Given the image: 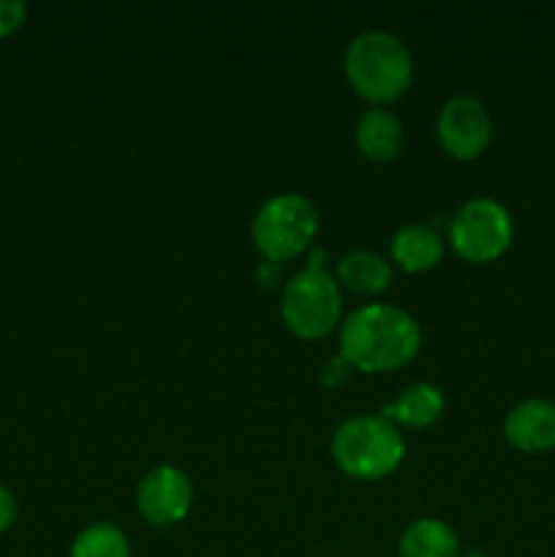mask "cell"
<instances>
[{"label": "cell", "mask_w": 555, "mask_h": 557, "mask_svg": "<svg viewBox=\"0 0 555 557\" xmlns=\"http://www.w3.org/2000/svg\"><path fill=\"white\" fill-rule=\"evenodd\" d=\"M335 281L354 294L373 297L390 288L392 267L384 256L373 250H351L335 267Z\"/></svg>", "instance_id": "4fadbf2b"}, {"label": "cell", "mask_w": 555, "mask_h": 557, "mask_svg": "<svg viewBox=\"0 0 555 557\" xmlns=\"http://www.w3.org/2000/svg\"><path fill=\"white\" fill-rule=\"evenodd\" d=\"M446 400L444 392L433 384H411L397 395L395 403L381 408V417L386 422H392L397 428H408V430H424L430 424H435L444 413Z\"/></svg>", "instance_id": "8fae6325"}, {"label": "cell", "mask_w": 555, "mask_h": 557, "mask_svg": "<svg viewBox=\"0 0 555 557\" xmlns=\"http://www.w3.org/2000/svg\"><path fill=\"white\" fill-rule=\"evenodd\" d=\"M71 557H131L128 536L112 522H96L74 539Z\"/></svg>", "instance_id": "9a60e30c"}, {"label": "cell", "mask_w": 555, "mask_h": 557, "mask_svg": "<svg viewBox=\"0 0 555 557\" xmlns=\"http://www.w3.org/2000/svg\"><path fill=\"white\" fill-rule=\"evenodd\" d=\"M460 557H488V555L479 553V549H471V553H466V555H460Z\"/></svg>", "instance_id": "ffe728a7"}, {"label": "cell", "mask_w": 555, "mask_h": 557, "mask_svg": "<svg viewBox=\"0 0 555 557\" xmlns=\"http://www.w3.org/2000/svg\"><path fill=\"white\" fill-rule=\"evenodd\" d=\"M348 85L373 107L395 103L411 87L414 58L406 44L386 30H365L343 54Z\"/></svg>", "instance_id": "7a4b0ae2"}, {"label": "cell", "mask_w": 555, "mask_h": 557, "mask_svg": "<svg viewBox=\"0 0 555 557\" xmlns=\"http://www.w3.org/2000/svg\"><path fill=\"white\" fill-rule=\"evenodd\" d=\"M422 346V330L408 310L370 302L341 326V357L359 373H392L411 362Z\"/></svg>", "instance_id": "6da1fadb"}, {"label": "cell", "mask_w": 555, "mask_h": 557, "mask_svg": "<svg viewBox=\"0 0 555 557\" xmlns=\"http://www.w3.org/2000/svg\"><path fill=\"white\" fill-rule=\"evenodd\" d=\"M136 506L152 528H172L183 522L194 506L188 473L174 466H156L136 487Z\"/></svg>", "instance_id": "ba28073f"}, {"label": "cell", "mask_w": 555, "mask_h": 557, "mask_svg": "<svg viewBox=\"0 0 555 557\" xmlns=\"http://www.w3.org/2000/svg\"><path fill=\"white\" fill-rule=\"evenodd\" d=\"M324 250H313L308 267L283 286L281 315L288 332L303 341L326 337L343 315L341 283L324 270Z\"/></svg>", "instance_id": "277c9868"}, {"label": "cell", "mask_w": 555, "mask_h": 557, "mask_svg": "<svg viewBox=\"0 0 555 557\" xmlns=\"http://www.w3.org/2000/svg\"><path fill=\"white\" fill-rule=\"evenodd\" d=\"M406 457L400 430L384 417H351L335 430L332 460L346 476L379 482L392 476Z\"/></svg>", "instance_id": "3957f363"}, {"label": "cell", "mask_w": 555, "mask_h": 557, "mask_svg": "<svg viewBox=\"0 0 555 557\" xmlns=\"http://www.w3.org/2000/svg\"><path fill=\"white\" fill-rule=\"evenodd\" d=\"M444 256V239L439 237V232L422 223H411V226H403L400 232L392 237V261L400 267L403 272H428Z\"/></svg>", "instance_id": "7c38bea8"}, {"label": "cell", "mask_w": 555, "mask_h": 557, "mask_svg": "<svg viewBox=\"0 0 555 557\" xmlns=\"http://www.w3.org/2000/svg\"><path fill=\"white\" fill-rule=\"evenodd\" d=\"M435 134L446 156L455 161H473L488 150L493 123L482 101L471 96H455L441 107Z\"/></svg>", "instance_id": "52a82bcc"}, {"label": "cell", "mask_w": 555, "mask_h": 557, "mask_svg": "<svg viewBox=\"0 0 555 557\" xmlns=\"http://www.w3.org/2000/svg\"><path fill=\"white\" fill-rule=\"evenodd\" d=\"M354 373H357V370H354L351 364H348L346 359H343L341 354H337V357H332L330 362H326L324 368H321L319 381H321V386H324V389L337 392V389H343V386L351 384Z\"/></svg>", "instance_id": "2e32d148"}, {"label": "cell", "mask_w": 555, "mask_h": 557, "mask_svg": "<svg viewBox=\"0 0 555 557\" xmlns=\"http://www.w3.org/2000/svg\"><path fill=\"white\" fill-rule=\"evenodd\" d=\"M515 221L495 199H471L455 212L449 223V243L460 259L471 264H490L509 250Z\"/></svg>", "instance_id": "8992f818"}, {"label": "cell", "mask_w": 555, "mask_h": 557, "mask_svg": "<svg viewBox=\"0 0 555 557\" xmlns=\"http://www.w3.org/2000/svg\"><path fill=\"white\" fill-rule=\"evenodd\" d=\"M504 435L515 449L526 455H539L555 446V403L531 397L506 413Z\"/></svg>", "instance_id": "9c48e42d"}, {"label": "cell", "mask_w": 555, "mask_h": 557, "mask_svg": "<svg viewBox=\"0 0 555 557\" xmlns=\"http://www.w3.org/2000/svg\"><path fill=\"white\" fill-rule=\"evenodd\" d=\"M319 234V212L299 194L272 196L254 218V245L264 261L297 259Z\"/></svg>", "instance_id": "5b68a950"}, {"label": "cell", "mask_w": 555, "mask_h": 557, "mask_svg": "<svg viewBox=\"0 0 555 557\" xmlns=\"http://www.w3.org/2000/svg\"><path fill=\"white\" fill-rule=\"evenodd\" d=\"M400 557H460V539L446 522L424 517L403 531Z\"/></svg>", "instance_id": "5bb4252c"}, {"label": "cell", "mask_w": 555, "mask_h": 557, "mask_svg": "<svg viewBox=\"0 0 555 557\" xmlns=\"http://www.w3.org/2000/svg\"><path fill=\"white\" fill-rule=\"evenodd\" d=\"M27 16V5L20 0H0V38L20 30Z\"/></svg>", "instance_id": "e0dca14e"}, {"label": "cell", "mask_w": 555, "mask_h": 557, "mask_svg": "<svg viewBox=\"0 0 555 557\" xmlns=\"http://www.w3.org/2000/svg\"><path fill=\"white\" fill-rule=\"evenodd\" d=\"M256 277H259V283L264 288H275L278 281H281V264H275V261H261V267L256 270Z\"/></svg>", "instance_id": "d6986e66"}, {"label": "cell", "mask_w": 555, "mask_h": 557, "mask_svg": "<svg viewBox=\"0 0 555 557\" xmlns=\"http://www.w3.org/2000/svg\"><path fill=\"white\" fill-rule=\"evenodd\" d=\"M354 139H357L359 152L368 161L390 163L406 147V131H403V123L397 120V114H392L384 107H373L359 117Z\"/></svg>", "instance_id": "30bf717a"}, {"label": "cell", "mask_w": 555, "mask_h": 557, "mask_svg": "<svg viewBox=\"0 0 555 557\" xmlns=\"http://www.w3.org/2000/svg\"><path fill=\"white\" fill-rule=\"evenodd\" d=\"M14 520H16V498L11 495V490H5L3 484H0V533L9 531Z\"/></svg>", "instance_id": "ac0fdd59"}]
</instances>
